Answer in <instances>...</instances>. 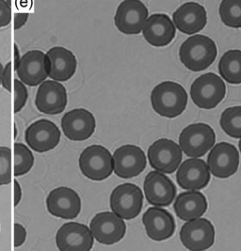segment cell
Here are the masks:
<instances>
[{"label":"cell","mask_w":241,"mask_h":251,"mask_svg":"<svg viewBox=\"0 0 241 251\" xmlns=\"http://www.w3.org/2000/svg\"><path fill=\"white\" fill-rule=\"evenodd\" d=\"M60 136L59 128L53 122L42 119L27 128L25 139L32 151L46 152L57 147Z\"/></svg>","instance_id":"15"},{"label":"cell","mask_w":241,"mask_h":251,"mask_svg":"<svg viewBox=\"0 0 241 251\" xmlns=\"http://www.w3.org/2000/svg\"><path fill=\"white\" fill-rule=\"evenodd\" d=\"M225 94V83L213 73L200 75L190 87V96L193 103L203 109L215 108L224 99Z\"/></svg>","instance_id":"3"},{"label":"cell","mask_w":241,"mask_h":251,"mask_svg":"<svg viewBox=\"0 0 241 251\" xmlns=\"http://www.w3.org/2000/svg\"><path fill=\"white\" fill-rule=\"evenodd\" d=\"M13 57H14V65H15V68H16L17 65H18L19 62H20V59H21L20 50H19L17 45H14V46H13Z\"/></svg>","instance_id":"37"},{"label":"cell","mask_w":241,"mask_h":251,"mask_svg":"<svg viewBox=\"0 0 241 251\" xmlns=\"http://www.w3.org/2000/svg\"><path fill=\"white\" fill-rule=\"evenodd\" d=\"M219 125L230 137L241 138V106L226 108L220 116Z\"/></svg>","instance_id":"28"},{"label":"cell","mask_w":241,"mask_h":251,"mask_svg":"<svg viewBox=\"0 0 241 251\" xmlns=\"http://www.w3.org/2000/svg\"><path fill=\"white\" fill-rule=\"evenodd\" d=\"M46 65L47 75L51 79L65 82L76 74L78 60L69 49L55 46L46 52Z\"/></svg>","instance_id":"17"},{"label":"cell","mask_w":241,"mask_h":251,"mask_svg":"<svg viewBox=\"0 0 241 251\" xmlns=\"http://www.w3.org/2000/svg\"><path fill=\"white\" fill-rule=\"evenodd\" d=\"M80 169L82 174L92 181H103L113 172V159L110 151L101 145H92L81 152Z\"/></svg>","instance_id":"4"},{"label":"cell","mask_w":241,"mask_h":251,"mask_svg":"<svg viewBox=\"0 0 241 251\" xmlns=\"http://www.w3.org/2000/svg\"><path fill=\"white\" fill-rule=\"evenodd\" d=\"M216 135L211 126L194 124L187 126L179 136V146L186 155L200 158L215 145Z\"/></svg>","instance_id":"5"},{"label":"cell","mask_w":241,"mask_h":251,"mask_svg":"<svg viewBox=\"0 0 241 251\" xmlns=\"http://www.w3.org/2000/svg\"><path fill=\"white\" fill-rule=\"evenodd\" d=\"M209 172L219 179H226L237 173L240 166V153L237 148L227 142L213 146L207 157Z\"/></svg>","instance_id":"11"},{"label":"cell","mask_w":241,"mask_h":251,"mask_svg":"<svg viewBox=\"0 0 241 251\" xmlns=\"http://www.w3.org/2000/svg\"><path fill=\"white\" fill-rule=\"evenodd\" d=\"M90 229L98 243L113 245L125 237L127 225L125 220L113 212H102L93 217Z\"/></svg>","instance_id":"10"},{"label":"cell","mask_w":241,"mask_h":251,"mask_svg":"<svg viewBox=\"0 0 241 251\" xmlns=\"http://www.w3.org/2000/svg\"><path fill=\"white\" fill-rule=\"evenodd\" d=\"M34 165L32 151L22 143L14 144V176L19 177L28 173Z\"/></svg>","instance_id":"29"},{"label":"cell","mask_w":241,"mask_h":251,"mask_svg":"<svg viewBox=\"0 0 241 251\" xmlns=\"http://www.w3.org/2000/svg\"><path fill=\"white\" fill-rule=\"evenodd\" d=\"M143 189L147 201L158 207L170 205L176 196L174 183L164 173L157 171L148 173Z\"/></svg>","instance_id":"20"},{"label":"cell","mask_w":241,"mask_h":251,"mask_svg":"<svg viewBox=\"0 0 241 251\" xmlns=\"http://www.w3.org/2000/svg\"><path fill=\"white\" fill-rule=\"evenodd\" d=\"M218 72L227 83L241 84V51L229 50L223 54L218 62Z\"/></svg>","instance_id":"26"},{"label":"cell","mask_w":241,"mask_h":251,"mask_svg":"<svg viewBox=\"0 0 241 251\" xmlns=\"http://www.w3.org/2000/svg\"><path fill=\"white\" fill-rule=\"evenodd\" d=\"M46 208L53 217L74 219L80 214V197L69 187H57L47 196Z\"/></svg>","instance_id":"14"},{"label":"cell","mask_w":241,"mask_h":251,"mask_svg":"<svg viewBox=\"0 0 241 251\" xmlns=\"http://www.w3.org/2000/svg\"><path fill=\"white\" fill-rule=\"evenodd\" d=\"M148 17L149 12L143 2L140 0H125L117 8L115 25L124 34H139Z\"/></svg>","instance_id":"8"},{"label":"cell","mask_w":241,"mask_h":251,"mask_svg":"<svg viewBox=\"0 0 241 251\" xmlns=\"http://www.w3.org/2000/svg\"><path fill=\"white\" fill-rule=\"evenodd\" d=\"M12 182V151L6 146H0V185Z\"/></svg>","instance_id":"30"},{"label":"cell","mask_w":241,"mask_h":251,"mask_svg":"<svg viewBox=\"0 0 241 251\" xmlns=\"http://www.w3.org/2000/svg\"><path fill=\"white\" fill-rule=\"evenodd\" d=\"M56 244L60 251H90L93 247V236L86 225L68 222L58 228Z\"/></svg>","instance_id":"16"},{"label":"cell","mask_w":241,"mask_h":251,"mask_svg":"<svg viewBox=\"0 0 241 251\" xmlns=\"http://www.w3.org/2000/svg\"><path fill=\"white\" fill-rule=\"evenodd\" d=\"M183 151L172 139L161 138L155 141L148 150L150 166L157 172L172 174L180 166Z\"/></svg>","instance_id":"7"},{"label":"cell","mask_w":241,"mask_h":251,"mask_svg":"<svg viewBox=\"0 0 241 251\" xmlns=\"http://www.w3.org/2000/svg\"><path fill=\"white\" fill-rule=\"evenodd\" d=\"M95 127L94 116L85 108L73 109L61 119L62 131L65 137L73 141L87 140L93 135Z\"/></svg>","instance_id":"18"},{"label":"cell","mask_w":241,"mask_h":251,"mask_svg":"<svg viewBox=\"0 0 241 251\" xmlns=\"http://www.w3.org/2000/svg\"><path fill=\"white\" fill-rule=\"evenodd\" d=\"M27 239V230L23 225L19 223L14 224V243L13 246L15 249L23 246Z\"/></svg>","instance_id":"33"},{"label":"cell","mask_w":241,"mask_h":251,"mask_svg":"<svg viewBox=\"0 0 241 251\" xmlns=\"http://www.w3.org/2000/svg\"><path fill=\"white\" fill-rule=\"evenodd\" d=\"M12 21V9L6 0H0V28L7 26Z\"/></svg>","instance_id":"32"},{"label":"cell","mask_w":241,"mask_h":251,"mask_svg":"<svg viewBox=\"0 0 241 251\" xmlns=\"http://www.w3.org/2000/svg\"><path fill=\"white\" fill-rule=\"evenodd\" d=\"M115 174L123 179L137 177L146 168L144 151L135 145H124L117 149L112 156Z\"/></svg>","instance_id":"13"},{"label":"cell","mask_w":241,"mask_h":251,"mask_svg":"<svg viewBox=\"0 0 241 251\" xmlns=\"http://www.w3.org/2000/svg\"><path fill=\"white\" fill-rule=\"evenodd\" d=\"M28 17H29V14L27 12L16 13L14 16V29L18 30L21 27H23L26 23L27 22Z\"/></svg>","instance_id":"35"},{"label":"cell","mask_w":241,"mask_h":251,"mask_svg":"<svg viewBox=\"0 0 241 251\" xmlns=\"http://www.w3.org/2000/svg\"><path fill=\"white\" fill-rule=\"evenodd\" d=\"M176 181L186 190L204 189L210 182V172L207 163L200 158L185 160L176 173Z\"/></svg>","instance_id":"19"},{"label":"cell","mask_w":241,"mask_h":251,"mask_svg":"<svg viewBox=\"0 0 241 251\" xmlns=\"http://www.w3.org/2000/svg\"><path fill=\"white\" fill-rule=\"evenodd\" d=\"M172 22L180 32L195 34L207 25V11L204 6L197 2H187L173 12Z\"/></svg>","instance_id":"21"},{"label":"cell","mask_w":241,"mask_h":251,"mask_svg":"<svg viewBox=\"0 0 241 251\" xmlns=\"http://www.w3.org/2000/svg\"><path fill=\"white\" fill-rule=\"evenodd\" d=\"M222 23L232 28H241V0H222L219 5Z\"/></svg>","instance_id":"27"},{"label":"cell","mask_w":241,"mask_h":251,"mask_svg":"<svg viewBox=\"0 0 241 251\" xmlns=\"http://www.w3.org/2000/svg\"><path fill=\"white\" fill-rule=\"evenodd\" d=\"M180 240L188 251H207L215 242V228L206 218L188 220L181 228Z\"/></svg>","instance_id":"9"},{"label":"cell","mask_w":241,"mask_h":251,"mask_svg":"<svg viewBox=\"0 0 241 251\" xmlns=\"http://www.w3.org/2000/svg\"><path fill=\"white\" fill-rule=\"evenodd\" d=\"M13 137L14 138L17 137V127H16V125H14V127H13Z\"/></svg>","instance_id":"39"},{"label":"cell","mask_w":241,"mask_h":251,"mask_svg":"<svg viewBox=\"0 0 241 251\" xmlns=\"http://www.w3.org/2000/svg\"><path fill=\"white\" fill-rule=\"evenodd\" d=\"M239 147H240V151H241V140H240V143H239Z\"/></svg>","instance_id":"40"},{"label":"cell","mask_w":241,"mask_h":251,"mask_svg":"<svg viewBox=\"0 0 241 251\" xmlns=\"http://www.w3.org/2000/svg\"><path fill=\"white\" fill-rule=\"evenodd\" d=\"M14 190H13V194H14V197H13V205L16 206L18 205L19 203H20V201H21V200H22V196H23V193H22V187H21V185H20V183L18 181H14Z\"/></svg>","instance_id":"36"},{"label":"cell","mask_w":241,"mask_h":251,"mask_svg":"<svg viewBox=\"0 0 241 251\" xmlns=\"http://www.w3.org/2000/svg\"><path fill=\"white\" fill-rule=\"evenodd\" d=\"M3 70H4V67H3L2 63L0 62V85H1V81H2V75H3Z\"/></svg>","instance_id":"38"},{"label":"cell","mask_w":241,"mask_h":251,"mask_svg":"<svg viewBox=\"0 0 241 251\" xmlns=\"http://www.w3.org/2000/svg\"><path fill=\"white\" fill-rule=\"evenodd\" d=\"M111 211L123 219L130 220L138 217L142 209L143 194L133 183L118 185L110 195Z\"/></svg>","instance_id":"6"},{"label":"cell","mask_w":241,"mask_h":251,"mask_svg":"<svg viewBox=\"0 0 241 251\" xmlns=\"http://www.w3.org/2000/svg\"><path fill=\"white\" fill-rule=\"evenodd\" d=\"M173 207L178 218L188 221L203 217L208 205L205 195L189 190L177 196Z\"/></svg>","instance_id":"25"},{"label":"cell","mask_w":241,"mask_h":251,"mask_svg":"<svg viewBox=\"0 0 241 251\" xmlns=\"http://www.w3.org/2000/svg\"><path fill=\"white\" fill-rule=\"evenodd\" d=\"M151 103L158 114L170 119L176 118L187 108V93L180 84L165 81L152 91Z\"/></svg>","instance_id":"2"},{"label":"cell","mask_w":241,"mask_h":251,"mask_svg":"<svg viewBox=\"0 0 241 251\" xmlns=\"http://www.w3.org/2000/svg\"><path fill=\"white\" fill-rule=\"evenodd\" d=\"M16 74L25 85L36 87L48 77L46 65V54L41 50H30L21 57L15 68Z\"/></svg>","instance_id":"22"},{"label":"cell","mask_w":241,"mask_h":251,"mask_svg":"<svg viewBox=\"0 0 241 251\" xmlns=\"http://www.w3.org/2000/svg\"><path fill=\"white\" fill-rule=\"evenodd\" d=\"M141 32L149 45L163 47L172 43L175 37L176 27L167 14L156 13L147 18Z\"/></svg>","instance_id":"23"},{"label":"cell","mask_w":241,"mask_h":251,"mask_svg":"<svg viewBox=\"0 0 241 251\" xmlns=\"http://www.w3.org/2000/svg\"><path fill=\"white\" fill-rule=\"evenodd\" d=\"M142 222L149 238L157 242L171 238L175 231V221L172 214L158 206L151 207L144 213Z\"/></svg>","instance_id":"24"},{"label":"cell","mask_w":241,"mask_h":251,"mask_svg":"<svg viewBox=\"0 0 241 251\" xmlns=\"http://www.w3.org/2000/svg\"><path fill=\"white\" fill-rule=\"evenodd\" d=\"M218 49L215 42L205 35H192L180 46L179 57L185 67L192 72L208 68L216 59Z\"/></svg>","instance_id":"1"},{"label":"cell","mask_w":241,"mask_h":251,"mask_svg":"<svg viewBox=\"0 0 241 251\" xmlns=\"http://www.w3.org/2000/svg\"><path fill=\"white\" fill-rule=\"evenodd\" d=\"M12 63L9 62L7 65L4 67L3 70V75H2V81L1 85L5 90L8 92H12Z\"/></svg>","instance_id":"34"},{"label":"cell","mask_w":241,"mask_h":251,"mask_svg":"<svg viewBox=\"0 0 241 251\" xmlns=\"http://www.w3.org/2000/svg\"><path fill=\"white\" fill-rule=\"evenodd\" d=\"M14 107L13 111L14 113H18L23 109L24 106L26 105L27 98H28V92L21 80H14Z\"/></svg>","instance_id":"31"},{"label":"cell","mask_w":241,"mask_h":251,"mask_svg":"<svg viewBox=\"0 0 241 251\" xmlns=\"http://www.w3.org/2000/svg\"><path fill=\"white\" fill-rule=\"evenodd\" d=\"M68 95L65 87L55 80H45L39 87L35 104L38 110L47 115L60 114L66 108Z\"/></svg>","instance_id":"12"}]
</instances>
